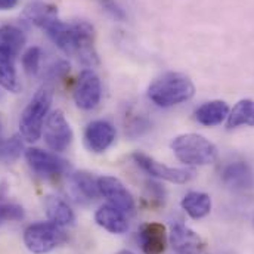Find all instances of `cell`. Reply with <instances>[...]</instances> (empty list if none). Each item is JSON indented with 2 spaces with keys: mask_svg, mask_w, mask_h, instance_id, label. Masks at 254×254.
<instances>
[{
  "mask_svg": "<svg viewBox=\"0 0 254 254\" xmlns=\"http://www.w3.org/2000/svg\"><path fill=\"white\" fill-rule=\"evenodd\" d=\"M193 93L195 86L192 80L181 72H166L148 87V98L161 108H170L190 101Z\"/></svg>",
  "mask_w": 254,
  "mask_h": 254,
  "instance_id": "1",
  "label": "cell"
},
{
  "mask_svg": "<svg viewBox=\"0 0 254 254\" xmlns=\"http://www.w3.org/2000/svg\"><path fill=\"white\" fill-rule=\"evenodd\" d=\"M54 101V92L49 86H42L24 108L19 119V134L25 142H36L43 133L45 122Z\"/></svg>",
  "mask_w": 254,
  "mask_h": 254,
  "instance_id": "2",
  "label": "cell"
},
{
  "mask_svg": "<svg viewBox=\"0 0 254 254\" xmlns=\"http://www.w3.org/2000/svg\"><path fill=\"white\" fill-rule=\"evenodd\" d=\"M172 149L178 160L187 166H205L217 158V148L196 133L176 136L172 140Z\"/></svg>",
  "mask_w": 254,
  "mask_h": 254,
  "instance_id": "3",
  "label": "cell"
},
{
  "mask_svg": "<svg viewBox=\"0 0 254 254\" xmlns=\"http://www.w3.org/2000/svg\"><path fill=\"white\" fill-rule=\"evenodd\" d=\"M66 241V234L61 226L52 222L33 223L24 231V244L33 254H46L61 247Z\"/></svg>",
  "mask_w": 254,
  "mask_h": 254,
  "instance_id": "4",
  "label": "cell"
},
{
  "mask_svg": "<svg viewBox=\"0 0 254 254\" xmlns=\"http://www.w3.org/2000/svg\"><path fill=\"white\" fill-rule=\"evenodd\" d=\"M43 137L49 149L55 152H64L69 148L74 139L72 128L66 122L65 116L61 110L52 111L43 126Z\"/></svg>",
  "mask_w": 254,
  "mask_h": 254,
  "instance_id": "5",
  "label": "cell"
},
{
  "mask_svg": "<svg viewBox=\"0 0 254 254\" xmlns=\"http://www.w3.org/2000/svg\"><path fill=\"white\" fill-rule=\"evenodd\" d=\"M131 158L137 164V167H140L145 173H148L149 176H154L157 179H163V181H167L172 184H188L195 178L193 169L169 167L142 152H134L131 155Z\"/></svg>",
  "mask_w": 254,
  "mask_h": 254,
  "instance_id": "6",
  "label": "cell"
},
{
  "mask_svg": "<svg viewBox=\"0 0 254 254\" xmlns=\"http://www.w3.org/2000/svg\"><path fill=\"white\" fill-rule=\"evenodd\" d=\"M101 93H102V89H101V80L98 74L90 68L83 69L74 87L75 105L80 110L90 111L98 107L101 101Z\"/></svg>",
  "mask_w": 254,
  "mask_h": 254,
  "instance_id": "7",
  "label": "cell"
},
{
  "mask_svg": "<svg viewBox=\"0 0 254 254\" xmlns=\"http://www.w3.org/2000/svg\"><path fill=\"white\" fill-rule=\"evenodd\" d=\"M25 160L30 169L43 178L60 176L69 170V164L66 160L58 157L54 152L43 151L40 148H28L25 151Z\"/></svg>",
  "mask_w": 254,
  "mask_h": 254,
  "instance_id": "8",
  "label": "cell"
},
{
  "mask_svg": "<svg viewBox=\"0 0 254 254\" xmlns=\"http://www.w3.org/2000/svg\"><path fill=\"white\" fill-rule=\"evenodd\" d=\"M75 36V54L80 63L87 68L99 65V57L95 48V28L87 21H77L72 24Z\"/></svg>",
  "mask_w": 254,
  "mask_h": 254,
  "instance_id": "9",
  "label": "cell"
},
{
  "mask_svg": "<svg viewBox=\"0 0 254 254\" xmlns=\"http://www.w3.org/2000/svg\"><path fill=\"white\" fill-rule=\"evenodd\" d=\"M98 185L101 195L105 196L111 205H114L123 213L134 211V199L120 179L113 176H102L98 179Z\"/></svg>",
  "mask_w": 254,
  "mask_h": 254,
  "instance_id": "10",
  "label": "cell"
},
{
  "mask_svg": "<svg viewBox=\"0 0 254 254\" xmlns=\"http://www.w3.org/2000/svg\"><path fill=\"white\" fill-rule=\"evenodd\" d=\"M116 139V128L107 120H95L84 130V145L90 152L107 151Z\"/></svg>",
  "mask_w": 254,
  "mask_h": 254,
  "instance_id": "11",
  "label": "cell"
},
{
  "mask_svg": "<svg viewBox=\"0 0 254 254\" xmlns=\"http://www.w3.org/2000/svg\"><path fill=\"white\" fill-rule=\"evenodd\" d=\"M170 244L179 254H201L205 243L182 222H175L170 229Z\"/></svg>",
  "mask_w": 254,
  "mask_h": 254,
  "instance_id": "12",
  "label": "cell"
},
{
  "mask_svg": "<svg viewBox=\"0 0 254 254\" xmlns=\"http://www.w3.org/2000/svg\"><path fill=\"white\" fill-rule=\"evenodd\" d=\"M139 244L145 254H163L167 246L166 226L158 222H149L140 226Z\"/></svg>",
  "mask_w": 254,
  "mask_h": 254,
  "instance_id": "13",
  "label": "cell"
},
{
  "mask_svg": "<svg viewBox=\"0 0 254 254\" xmlns=\"http://www.w3.org/2000/svg\"><path fill=\"white\" fill-rule=\"evenodd\" d=\"M42 30L48 34V37L66 55L75 54V36L72 24L68 25L61 21L58 16L48 21L42 25Z\"/></svg>",
  "mask_w": 254,
  "mask_h": 254,
  "instance_id": "14",
  "label": "cell"
},
{
  "mask_svg": "<svg viewBox=\"0 0 254 254\" xmlns=\"http://www.w3.org/2000/svg\"><path fill=\"white\" fill-rule=\"evenodd\" d=\"M222 181L234 190H252L254 187V172L247 163L234 161L223 169Z\"/></svg>",
  "mask_w": 254,
  "mask_h": 254,
  "instance_id": "15",
  "label": "cell"
},
{
  "mask_svg": "<svg viewBox=\"0 0 254 254\" xmlns=\"http://www.w3.org/2000/svg\"><path fill=\"white\" fill-rule=\"evenodd\" d=\"M95 222L105 231L116 234V235H122L128 229V225H127L126 217L123 216V211H120L119 208H116L111 204H104L96 210Z\"/></svg>",
  "mask_w": 254,
  "mask_h": 254,
  "instance_id": "16",
  "label": "cell"
},
{
  "mask_svg": "<svg viewBox=\"0 0 254 254\" xmlns=\"http://www.w3.org/2000/svg\"><path fill=\"white\" fill-rule=\"evenodd\" d=\"M43 204H45V211H46L49 222H52L61 228L74 223V220H75L74 211L63 198H60L57 195H46Z\"/></svg>",
  "mask_w": 254,
  "mask_h": 254,
  "instance_id": "17",
  "label": "cell"
},
{
  "mask_svg": "<svg viewBox=\"0 0 254 254\" xmlns=\"http://www.w3.org/2000/svg\"><path fill=\"white\" fill-rule=\"evenodd\" d=\"M98 179L99 178H95L92 173H89L86 170L72 173L71 175V187H72L75 198L87 199V201L98 198L101 195Z\"/></svg>",
  "mask_w": 254,
  "mask_h": 254,
  "instance_id": "18",
  "label": "cell"
},
{
  "mask_svg": "<svg viewBox=\"0 0 254 254\" xmlns=\"http://www.w3.org/2000/svg\"><path fill=\"white\" fill-rule=\"evenodd\" d=\"M15 60L16 55L0 48V87L12 93H18L21 89L15 68Z\"/></svg>",
  "mask_w": 254,
  "mask_h": 254,
  "instance_id": "19",
  "label": "cell"
},
{
  "mask_svg": "<svg viewBox=\"0 0 254 254\" xmlns=\"http://www.w3.org/2000/svg\"><path fill=\"white\" fill-rule=\"evenodd\" d=\"M229 116V107L223 101H210L195 111V119L202 126H217Z\"/></svg>",
  "mask_w": 254,
  "mask_h": 254,
  "instance_id": "20",
  "label": "cell"
},
{
  "mask_svg": "<svg viewBox=\"0 0 254 254\" xmlns=\"http://www.w3.org/2000/svg\"><path fill=\"white\" fill-rule=\"evenodd\" d=\"M182 208L192 219H202L211 211V198L204 192L192 190L182 199Z\"/></svg>",
  "mask_w": 254,
  "mask_h": 254,
  "instance_id": "21",
  "label": "cell"
},
{
  "mask_svg": "<svg viewBox=\"0 0 254 254\" xmlns=\"http://www.w3.org/2000/svg\"><path fill=\"white\" fill-rule=\"evenodd\" d=\"M228 128H237L240 126L254 127V101L241 99L228 116Z\"/></svg>",
  "mask_w": 254,
  "mask_h": 254,
  "instance_id": "22",
  "label": "cell"
},
{
  "mask_svg": "<svg viewBox=\"0 0 254 254\" xmlns=\"http://www.w3.org/2000/svg\"><path fill=\"white\" fill-rule=\"evenodd\" d=\"M57 16H58L57 6L49 4V3H43V1H34V3L28 4L24 10V18L28 22H31L40 28L43 24H46L48 21H51Z\"/></svg>",
  "mask_w": 254,
  "mask_h": 254,
  "instance_id": "23",
  "label": "cell"
},
{
  "mask_svg": "<svg viewBox=\"0 0 254 254\" xmlns=\"http://www.w3.org/2000/svg\"><path fill=\"white\" fill-rule=\"evenodd\" d=\"M25 34L15 25H3L0 27V48L9 51L13 55H19L25 45Z\"/></svg>",
  "mask_w": 254,
  "mask_h": 254,
  "instance_id": "24",
  "label": "cell"
},
{
  "mask_svg": "<svg viewBox=\"0 0 254 254\" xmlns=\"http://www.w3.org/2000/svg\"><path fill=\"white\" fill-rule=\"evenodd\" d=\"M22 151H24V142L21 134H15L0 140V163L10 164L16 161L21 157Z\"/></svg>",
  "mask_w": 254,
  "mask_h": 254,
  "instance_id": "25",
  "label": "cell"
},
{
  "mask_svg": "<svg viewBox=\"0 0 254 254\" xmlns=\"http://www.w3.org/2000/svg\"><path fill=\"white\" fill-rule=\"evenodd\" d=\"M40 61H42V49L37 46H33L30 49H27L21 58L22 66L25 69L27 74L30 75H36L40 69Z\"/></svg>",
  "mask_w": 254,
  "mask_h": 254,
  "instance_id": "26",
  "label": "cell"
},
{
  "mask_svg": "<svg viewBox=\"0 0 254 254\" xmlns=\"http://www.w3.org/2000/svg\"><path fill=\"white\" fill-rule=\"evenodd\" d=\"M24 208L18 204H0V223L24 219Z\"/></svg>",
  "mask_w": 254,
  "mask_h": 254,
  "instance_id": "27",
  "label": "cell"
},
{
  "mask_svg": "<svg viewBox=\"0 0 254 254\" xmlns=\"http://www.w3.org/2000/svg\"><path fill=\"white\" fill-rule=\"evenodd\" d=\"M146 190H148V196L151 199V204L160 207L164 205V199H166V192L161 188L160 184L155 182H148L146 184Z\"/></svg>",
  "mask_w": 254,
  "mask_h": 254,
  "instance_id": "28",
  "label": "cell"
},
{
  "mask_svg": "<svg viewBox=\"0 0 254 254\" xmlns=\"http://www.w3.org/2000/svg\"><path fill=\"white\" fill-rule=\"evenodd\" d=\"M69 71V64L66 63L65 60H60L57 63H54L46 71V77L49 80H58L63 78L65 74H68Z\"/></svg>",
  "mask_w": 254,
  "mask_h": 254,
  "instance_id": "29",
  "label": "cell"
},
{
  "mask_svg": "<svg viewBox=\"0 0 254 254\" xmlns=\"http://www.w3.org/2000/svg\"><path fill=\"white\" fill-rule=\"evenodd\" d=\"M102 4H104L105 10H107L113 18H116V19H119V21L126 19V13H125V10H123V9H122L116 1H113V0H104V1H102Z\"/></svg>",
  "mask_w": 254,
  "mask_h": 254,
  "instance_id": "30",
  "label": "cell"
},
{
  "mask_svg": "<svg viewBox=\"0 0 254 254\" xmlns=\"http://www.w3.org/2000/svg\"><path fill=\"white\" fill-rule=\"evenodd\" d=\"M18 4V0H0V10L13 9Z\"/></svg>",
  "mask_w": 254,
  "mask_h": 254,
  "instance_id": "31",
  "label": "cell"
},
{
  "mask_svg": "<svg viewBox=\"0 0 254 254\" xmlns=\"http://www.w3.org/2000/svg\"><path fill=\"white\" fill-rule=\"evenodd\" d=\"M3 196H4V188H3V187L0 185V199H1Z\"/></svg>",
  "mask_w": 254,
  "mask_h": 254,
  "instance_id": "32",
  "label": "cell"
},
{
  "mask_svg": "<svg viewBox=\"0 0 254 254\" xmlns=\"http://www.w3.org/2000/svg\"><path fill=\"white\" fill-rule=\"evenodd\" d=\"M117 254H134V253H131L130 250H122V252H119Z\"/></svg>",
  "mask_w": 254,
  "mask_h": 254,
  "instance_id": "33",
  "label": "cell"
},
{
  "mask_svg": "<svg viewBox=\"0 0 254 254\" xmlns=\"http://www.w3.org/2000/svg\"><path fill=\"white\" fill-rule=\"evenodd\" d=\"M219 254H235V253H232V252H222V253H219Z\"/></svg>",
  "mask_w": 254,
  "mask_h": 254,
  "instance_id": "34",
  "label": "cell"
},
{
  "mask_svg": "<svg viewBox=\"0 0 254 254\" xmlns=\"http://www.w3.org/2000/svg\"><path fill=\"white\" fill-rule=\"evenodd\" d=\"M0 127H1V120H0Z\"/></svg>",
  "mask_w": 254,
  "mask_h": 254,
  "instance_id": "35",
  "label": "cell"
}]
</instances>
